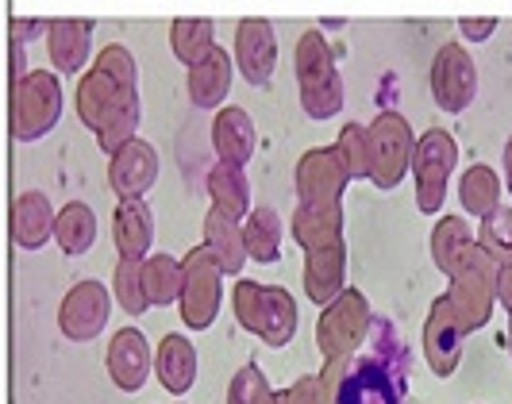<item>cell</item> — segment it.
Masks as SVG:
<instances>
[{"label": "cell", "mask_w": 512, "mask_h": 404, "mask_svg": "<svg viewBox=\"0 0 512 404\" xmlns=\"http://www.w3.org/2000/svg\"><path fill=\"white\" fill-rule=\"evenodd\" d=\"M231 312H235L239 328L251 331L266 347H285L297 335V324H301V312H297V301H293L289 289H282V285H262V281H251V278L235 281V289H231Z\"/></svg>", "instance_id": "3957f363"}, {"label": "cell", "mask_w": 512, "mask_h": 404, "mask_svg": "<svg viewBox=\"0 0 512 404\" xmlns=\"http://www.w3.org/2000/svg\"><path fill=\"white\" fill-rule=\"evenodd\" d=\"M112 293L116 304L128 312V316H143L151 308V293H147V258L135 262V258H120V266L112 270Z\"/></svg>", "instance_id": "d6a6232c"}, {"label": "cell", "mask_w": 512, "mask_h": 404, "mask_svg": "<svg viewBox=\"0 0 512 404\" xmlns=\"http://www.w3.org/2000/svg\"><path fill=\"white\" fill-rule=\"evenodd\" d=\"M255 120L247 116V108L239 104H228L216 112L212 120V151L220 162H231V166H247L251 154H255Z\"/></svg>", "instance_id": "ffe728a7"}, {"label": "cell", "mask_w": 512, "mask_h": 404, "mask_svg": "<svg viewBox=\"0 0 512 404\" xmlns=\"http://www.w3.org/2000/svg\"><path fill=\"white\" fill-rule=\"evenodd\" d=\"M459 31L470 39V43H486L489 35L497 31V16H462Z\"/></svg>", "instance_id": "f35d334b"}, {"label": "cell", "mask_w": 512, "mask_h": 404, "mask_svg": "<svg viewBox=\"0 0 512 404\" xmlns=\"http://www.w3.org/2000/svg\"><path fill=\"white\" fill-rule=\"evenodd\" d=\"M62 120V81L51 70H31L27 77L12 81L8 97V131L16 143H35L51 135Z\"/></svg>", "instance_id": "5b68a950"}, {"label": "cell", "mask_w": 512, "mask_h": 404, "mask_svg": "<svg viewBox=\"0 0 512 404\" xmlns=\"http://www.w3.org/2000/svg\"><path fill=\"white\" fill-rule=\"evenodd\" d=\"M447 293H451V301L459 308L466 331L486 328L489 316H493V304L501 301V293H497V266H493V258L486 254L482 243H474L466 251V258L455 266Z\"/></svg>", "instance_id": "30bf717a"}, {"label": "cell", "mask_w": 512, "mask_h": 404, "mask_svg": "<svg viewBox=\"0 0 512 404\" xmlns=\"http://www.w3.org/2000/svg\"><path fill=\"white\" fill-rule=\"evenodd\" d=\"M366 143H370V181L385 193L397 189L401 177L412 170V151H416L409 120L385 108L366 124Z\"/></svg>", "instance_id": "ba28073f"}, {"label": "cell", "mask_w": 512, "mask_h": 404, "mask_svg": "<svg viewBox=\"0 0 512 404\" xmlns=\"http://www.w3.org/2000/svg\"><path fill=\"white\" fill-rule=\"evenodd\" d=\"M112 235H116V251L120 258H151L154 243V216L147 201H120L112 212Z\"/></svg>", "instance_id": "cb8c5ba5"}, {"label": "cell", "mask_w": 512, "mask_h": 404, "mask_svg": "<svg viewBox=\"0 0 512 404\" xmlns=\"http://www.w3.org/2000/svg\"><path fill=\"white\" fill-rule=\"evenodd\" d=\"M89 43H93V20H51L47 27V54L58 74H77L89 62Z\"/></svg>", "instance_id": "7402d4cb"}, {"label": "cell", "mask_w": 512, "mask_h": 404, "mask_svg": "<svg viewBox=\"0 0 512 404\" xmlns=\"http://www.w3.org/2000/svg\"><path fill=\"white\" fill-rule=\"evenodd\" d=\"M243 235H247V251L255 262L270 266V262L282 258V220H278L274 208H266V204L251 208L247 220H243Z\"/></svg>", "instance_id": "f546056e"}, {"label": "cell", "mask_w": 512, "mask_h": 404, "mask_svg": "<svg viewBox=\"0 0 512 404\" xmlns=\"http://www.w3.org/2000/svg\"><path fill=\"white\" fill-rule=\"evenodd\" d=\"M54 243L62 247V254H85L97 243V216L85 201H70L58 208V224H54Z\"/></svg>", "instance_id": "83f0119b"}, {"label": "cell", "mask_w": 512, "mask_h": 404, "mask_svg": "<svg viewBox=\"0 0 512 404\" xmlns=\"http://www.w3.org/2000/svg\"><path fill=\"white\" fill-rule=\"evenodd\" d=\"M459 166V143L451 139V131L443 127H428L416 139L412 151V181H416V208L424 216H439L443 201H447V185Z\"/></svg>", "instance_id": "8992f818"}, {"label": "cell", "mask_w": 512, "mask_h": 404, "mask_svg": "<svg viewBox=\"0 0 512 404\" xmlns=\"http://www.w3.org/2000/svg\"><path fill=\"white\" fill-rule=\"evenodd\" d=\"M486 254L497 266V293L501 304H512V204H501L493 216L482 220V239H478Z\"/></svg>", "instance_id": "484cf974"}, {"label": "cell", "mask_w": 512, "mask_h": 404, "mask_svg": "<svg viewBox=\"0 0 512 404\" xmlns=\"http://www.w3.org/2000/svg\"><path fill=\"white\" fill-rule=\"evenodd\" d=\"M39 27H43V31H47V20H12V39H20V43H24V39H31V35H39Z\"/></svg>", "instance_id": "ab89813d"}, {"label": "cell", "mask_w": 512, "mask_h": 404, "mask_svg": "<svg viewBox=\"0 0 512 404\" xmlns=\"http://www.w3.org/2000/svg\"><path fill=\"white\" fill-rule=\"evenodd\" d=\"M31 70H27V54L24 47H20V39H12V81H20V77H27Z\"/></svg>", "instance_id": "60d3db41"}, {"label": "cell", "mask_w": 512, "mask_h": 404, "mask_svg": "<svg viewBox=\"0 0 512 404\" xmlns=\"http://www.w3.org/2000/svg\"><path fill=\"white\" fill-rule=\"evenodd\" d=\"M170 47H174V58L193 66L201 62L212 47H216V31H212V20H201V16H181L170 24Z\"/></svg>", "instance_id": "836d02e7"}, {"label": "cell", "mask_w": 512, "mask_h": 404, "mask_svg": "<svg viewBox=\"0 0 512 404\" xmlns=\"http://www.w3.org/2000/svg\"><path fill=\"white\" fill-rule=\"evenodd\" d=\"M501 177L497 170H489L486 162H474L459 181V201L466 208V216H478V220H486L493 216L497 208H501Z\"/></svg>", "instance_id": "f1b7e54d"}, {"label": "cell", "mask_w": 512, "mask_h": 404, "mask_svg": "<svg viewBox=\"0 0 512 404\" xmlns=\"http://www.w3.org/2000/svg\"><path fill=\"white\" fill-rule=\"evenodd\" d=\"M235 66L251 85H270L278 66V35L262 16H247L235 27Z\"/></svg>", "instance_id": "e0dca14e"}, {"label": "cell", "mask_w": 512, "mask_h": 404, "mask_svg": "<svg viewBox=\"0 0 512 404\" xmlns=\"http://www.w3.org/2000/svg\"><path fill=\"white\" fill-rule=\"evenodd\" d=\"M77 120L97 135L104 154H116L139 131V70L124 43H108L77 77Z\"/></svg>", "instance_id": "6da1fadb"}, {"label": "cell", "mask_w": 512, "mask_h": 404, "mask_svg": "<svg viewBox=\"0 0 512 404\" xmlns=\"http://www.w3.org/2000/svg\"><path fill=\"white\" fill-rule=\"evenodd\" d=\"M104 366H108V378L116 389L124 393H139L147 378L154 374V354L147 335L139 328H120L112 331L108 339V351H104Z\"/></svg>", "instance_id": "2e32d148"}, {"label": "cell", "mask_w": 512, "mask_h": 404, "mask_svg": "<svg viewBox=\"0 0 512 404\" xmlns=\"http://www.w3.org/2000/svg\"><path fill=\"white\" fill-rule=\"evenodd\" d=\"M208 197L216 208H224L235 220H247L251 212V181L243 174V166H231V162H216L208 170Z\"/></svg>", "instance_id": "4316f807"}, {"label": "cell", "mask_w": 512, "mask_h": 404, "mask_svg": "<svg viewBox=\"0 0 512 404\" xmlns=\"http://www.w3.org/2000/svg\"><path fill=\"white\" fill-rule=\"evenodd\" d=\"M478 239H474V231H470V224L462 220V216H443L436 224V231H432V258H436L439 274H455V266H459L462 258H466V251L474 247Z\"/></svg>", "instance_id": "4dcf8cb0"}, {"label": "cell", "mask_w": 512, "mask_h": 404, "mask_svg": "<svg viewBox=\"0 0 512 404\" xmlns=\"http://www.w3.org/2000/svg\"><path fill=\"white\" fill-rule=\"evenodd\" d=\"M8 224H12V243L20 251H39V247H47V239L54 235L58 212L51 208L47 193L27 189V193H16L12 212H8Z\"/></svg>", "instance_id": "d6986e66"}, {"label": "cell", "mask_w": 512, "mask_h": 404, "mask_svg": "<svg viewBox=\"0 0 512 404\" xmlns=\"http://www.w3.org/2000/svg\"><path fill=\"white\" fill-rule=\"evenodd\" d=\"M112 297L108 285L101 281H77L70 285V293L58 304V328L66 339L74 343H89L108 328V316H112Z\"/></svg>", "instance_id": "4fadbf2b"}, {"label": "cell", "mask_w": 512, "mask_h": 404, "mask_svg": "<svg viewBox=\"0 0 512 404\" xmlns=\"http://www.w3.org/2000/svg\"><path fill=\"white\" fill-rule=\"evenodd\" d=\"M293 70H297L301 108H305L308 120H332L343 112V77H339V66H335V54L324 39V31L308 27L297 39Z\"/></svg>", "instance_id": "277c9868"}, {"label": "cell", "mask_w": 512, "mask_h": 404, "mask_svg": "<svg viewBox=\"0 0 512 404\" xmlns=\"http://www.w3.org/2000/svg\"><path fill=\"white\" fill-rule=\"evenodd\" d=\"M228 404H278V393L270 389L266 374L255 362H247L243 370H235V378L228 385Z\"/></svg>", "instance_id": "d590c367"}, {"label": "cell", "mask_w": 512, "mask_h": 404, "mask_svg": "<svg viewBox=\"0 0 512 404\" xmlns=\"http://www.w3.org/2000/svg\"><path fill=\"white\" fill-rule=\"evenodd\" d=\"M293 239H297L301 251L316 247V243H328V239H343V208H308V204H297V212H293Z\"/></svg>", "instance_id": "1f68e13d"}, {"label": "cell", "mask_w": 512, "mask_h": 404, "mask_svg": "<svg viewBox=\"0 0 512 404\" xmlns=\"http://www.w3.org/2000/svg\"><path fill=\"white\" fill-rule=\"evenodd\" d=\"M347 243L343 239H328V243H316L305 251V293L312 304L335 301L347 285Z\"/></svg>", "instance_id": "ac0fdd59"}, {"label": "cell", "mask_w": 512, "mask_h": 404, "mask_svg": "<svg viewBox=\"0 0 512 404\" xmlns=\"http://www.w3.org/2000/svg\"><path fill=\"white\" fill-rule=\"evenodd\" d=\"M370 328H374V312H370L366 293L343 289L335 301L324 304V312L316 320V347L324 358L359 354V347L370 339Z\"/></svg>", "instance_id": "9c48e42d"}, {"label": "cell", "mask_w": 512, "mask_h": 404, "mask_svg": "<svg viewBox=\"0 0 512 404\" xmlns=\"http://www.w3.org/2000/svg\"><path fill=\"white\" fill-rule=\"evenodd\" d=\"M181 285H185V262H178L174 254H151L147 258V293L151 304L170 308L181 301Z\"/></svg>", "instance_id": "e575fe53"}, {"label": "cell", "mask_w": 512, "mask_h": 404, "mask_svg": "<svg viewBox=\"0 0 512 404\" xmlns=\"http://www.w3.org/2000/svg\"><path fill=\"white\" fill-rule=\"evenodd\" d=\"M185 262V285H181V324L189 331H205L216 324L220 316V301H224V266L216 262V254L208 251L205 243L193 247V251L181 258Z\"/></svg>", "instance_id": "52a82bcc"}, {"label": "cell", "mask_w": 512, "mask_h": 404, "mask_svg": "<svg viewBox=\"0 0 512 404\" xmlns=\"http://www.w3.org/2000/svg\"><path fill=\"white\" fill-rule=\"evenodd\" d=\"M505 185L512 189V139L505 143Z\"/></svg>", "instance_id": "b9f144b4"}, {"label": "cell", "mask_w": 512, "mask_h": 404, "mask_svg": "<svg viewBox=\"0 0 512 404\" xmlns=\"http://www.w3.org/2000/svg\"><path fill=\"white\" fill-rule=\"evenodd\" d=\"M278 404H335V401L328 397L320 374H305V378L293 381L285 393H278Z\"/></svg>", "instance_id": "74e56055"}, {"label": "cell", "mask_w": 512, "mask_h": 404, "mask_svg": "<svg viewBox=\"0 0 512 404\" xmlns=\"http://www.w3.org/2000/svg\"><path fill=\"white\" fill-rule=\"evenodd\" d=\"M335 147H339V154H343V162H347V170H351L355 181H359V177H370V143H366V124H343L339 139H335Z\"/></svg>", "instance_id": "8d00e7d4"}, {"label": "cell", "mask_w": 512, "mask_h": 404, "mask_svg": "<svg viewBox=\"0 0 512 404\" xmlns=\"http://www.w3.org/2000/svg\"><path fill=\"white\" fill-rule=\"evenodd\" d=\"M154 374H158L166 393L185 397L193 389V381H197V351H193V343L185 335H166L158 343V351H154Z\"/></svg>", "instance_id": "d4e9b609"}, {"label": "cell", "mask_w": 512, "mask_h": 404, "mask_svg": "<svg viewBox=\"0 0 512 404\" xmlns=\"http://www.w3.org/2000/svg\"><path fill=\"white\" fill-rule=\"evenodd\" d=\"M470 331L462 324L459 308L451 301V293H443L432 301L428 308V320H424V358H428V370L436 374V378H451L455 370H459L462 362V339H466Z\"/></svg>", "instance_id": "7c38bea8"}, {"label": "cell", "mask_w": 512, "mask_h": 404, "mask_svg": "<svg viewBox=\"0 0 512 404\" xmlns=\"http://www.w3.org/2000/svg\"><path fill=\"white\" fill-rule=\"evenodd\" d=\"M509 351H512V304H509Z\"/></svg>", "instance_id": "7bdbcfd3"}, {"label": "cell", "mask_w": 512, "mask_h": 404, "mask_svg": "<svg viewBox=\"0 0 512 404\" xmlns=\"http://www.w3.org/2000/svg\"><path fill=\"white\" fill-rule=\"evenodd\" d=\"M205 247L216 254V262L224 266V274L228 278H239L243 274V266H247V235H243V220H235L228 216L224 208H208L205 212Z\"/></svg>", "instance_id": "44dd1931"}, {"label": "cell", "mask_w": 512, "mask_h": 404, "mask_svg": "<svg viewBox=\"0 0 512 404\" xmlns=\"http://www.w3.org/2000/svg\"><path fill=\"white\" fill-rule=\"evenodd\" d=\"M158 181V151L147 139H131L116 154H108V189L120 201H143Z\"/></svg>", "instance_id": "9a60e30c"}, {"label": "cell", "mask_w": 512, "mask_h": 404, "mask_svg": "<svg viewBox=\"0 0 512 404\" xmlns=\"http://www.w3.org/2000/svg\"><path fill=\"white\" fill-rule=\"evenodd\" d=\"M231 70H235L231 51L216 43L201 62L189 66V101L197 108H220L231 89Z\"/></svg>", "instance_id": "603a6c76"}, {"label": "cell", "mask_w": 512, "mask_h": 404, "mask_svg": "<svg viewBox=\"0 0 512 404\" xmlns=\"http://www.w3.org/2000/svg\"><path fill=\"white\" fill-rule=\"evenodd\" d=\"M374 347L347 358L335 385V404H405V354L393 324L374 320Z\"/></svg>", "instance_id": "7a4b0ae2"}, {"label": "cell", "mask_w": 512, "mask_h": 404, "mask_svg": "<svg viewBox=\"0 0 512 404\" xmlns=\"http://www.w3.org/2000/svg\"><path fill=\"white\" fill-rule=\"evenodd\" d=\"M355 177L347 170L339 147H312V151L301 154L297 162V174H293V185H297V204H308V208H343V193Z\"/></svg>", "instance_id": "8fae6325"}, {"label": "cell", "mask_w": 512, "mask_h": 404, "mask_svg": "<svg viewBox=\"0 0 512 404\" xmlns=\"http://www.w3.org/2000/svg\"><path fill=\"white\" fill-rule=\"evenodd\" d=\"M478 93V66L462 43H443L432 62V97L443 112H466Z\"/></svg>", "instance_id": "5bb4252c"}]
</instances>
